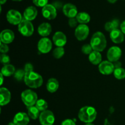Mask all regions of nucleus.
I'll return each instance as SVG.
<instances>
[{
	"mask_svg": "<svg viewBox=\"0 0 125 125\" xmlns=\"http://www.w3.org/2000/svg\"><path fill=\"white\" fill-rule=\"evenodd\" d=\"M91 45L94 51L101 52L106 48L107 40L106 37L101 32L98 31L94 33L90 40Z\"/></svg>",
	"mask_w": 125,
	"mask_h": 125,
	"instance_id": "1",
	"label": "nucleus"
},
{
	"mask_svg": "<svg viewBox=\"0 0 125 125\" xmlns=\"http://www.w3.org/2000/svg\"><path fill=\"white\" fill-rule=\"evenodd\" d=\"M24 81L26 85L31 89H37L41 87L43 83L42 76L35 72L26 73Z\"/></svg>",
	"mask_w": 125,
	"mask_h": 125,
	"instance_id": "2",
	"label": "nucleus"
},
{
	"mask_svg": "<svg viewBox=\"0 0 125 125\" xmlns=\"http://www.w3.org/2000/svg\"><path fill=\"white\" fill-rule=\"evenodd\" d=\"M97 112L94 107L84 106L78 112V118L85 123H92L96 118Z\"/></svg>",
	"mask_w": 125,
	"mask_h": 125,
	"instance_id": "3",
	"label": "nucleus"
},
{
	"mask_svg": "<svg viewBox=\"0 0 125 125\" xmlns=\"http://www.w3.org/2000/svg\"><path fill=\"white\" fill-rule=\"evenodd\" d=\"M21 98L23 103L27 107L35 106L38 100L37 94L30 89L24 90L21 93Z\"/></svg>",
	"mask_w": 125,
	"mask_h": 125,
	"instance_id": "4",
	"label": "nucleus"
},
{
	"mask_svg": "<svg viewBox=\"0 0 125 125\" xmlns=\"http://www.w3.org/2000/svg\"><path fill=\"white\" fill-rule=\"evenodd\" d=\"M18 30L23 36L30 37L34 33V28L31 21L23 18L18 25Z\"/></svg>",
	"mask_w": 125,
	"mask_h": 125,
	"instance_id": "5",
	"label": "nucleus"
},
{
	"mask_svg": "<svg viewBox=\"0 0 125 125\" xmlns=\"http://www.w3.org/2000/svg\"><path fill=\"white\" fill-rule=\"evenodd\" d=\"M6 18L7 21L13 25H18L23 19L20 12L14 9L9 10L7 12Z\"/></svg>",
	"mask_w": 125,
	"mask_h": 125,
	"instance_id": "6",
	"label": "nucleus"
},
{
	"mask_svg": "<svg viewBox=\"0 0 125 125\" xmlns=\"http://www.w3.org/2000/svg\"><path fill=\"white\" fill-rule=\"evenodd\" d=\"M39 121L42 125H53L55 122L54 115L51 111L46 110L40 113Z\"/></svg>",
	"mask_w": 125,
	"mask_h": 125,
	"instance_id": "7",
	"label": "nucleus"
},
{
	"mask_svg": "<svg viewBox=\"0 0 125 125\" xmlns=\"http://www.w3.org/2000/svg\"><path fill=\"white\" fill-rule=\"evenodd\" d=\"M89 28L87 24H80L76 27L74 31V35L77 40L83 41L89 36Z\"/></svg>",
	"mask_w": 125,
	"mask_h": 125,
	"instance_id": "8",
	"label": "nucleus"
},
{
	"mask_svg": "<svg viewBox=\"0 0 125 125\" xmlns=\"http://www.w3.org/2000/svg\"><path fill=\"white\" fill-rule=\"evenodd\" d=\"M42 14L46 19L54 20L57 17V9L52 4H48L42 9Z\"/></svg>",
	"mask_w": 125,
	"mask_h": 125,
	"instance_id": "9",
	"label": "nucleus"
},
{
	"mask_svg": "<svg viewBox=\"0 0 125 125\" xmlns=\"http://www.w3.org/2000/svg\"><path fill=\"white\" fill-rule=\"evenodd\" d=\"M122 55V51L118 46H114L110 48L107 52V58L109 61L115 62L119 61Z\"/></svg>",
	"mask_w": 125,
	"mask_h": 125,
	"instance_id": "10",
	"label": "nucleus"
},
{
	"mask_svg": "<svg viewBox=\"0 0 125 125\" xmlns=\"http://www.w3.org/2000/svg\"><path fill=\"white\" fill-rule=\"evenodd\" d=\"M52 42L47 37L42 38L37 44L38 50L42 54H46L50 52L52 49Z\"/></svg>",
	"mask_w": 125,
	"mask_h": 125,
	"instance_id": "11",
	"label": "nucleus"
},
{
	"mask_svg": "<svg viewBox=\"0 0 125 125\" xmlns=\"http://www.w3.org/2000/svg\"><path fill=\"white\" fill-rule=\"evenodd\" d=\"M98 70L100 73L104 75H109L114 73L115 67L113 63L109 61H104L99 65Z\"/></svg>",
	"mask_w": 125,
	"mask_h": 125,
	"instance_id": "12",
	"label": "nucleus"
},
{
	"mask_svg": "<svg viewBox=\"0 0 125 125\" xmlns=\"http://www.w3.org/2000/svg\"><path fill=\"white\" fill-rule=\"evenodd\" d=\"M63 13L68 18H75L78 15V9L75 5L71 3H67L63 5L62 8Z\"/></svg>",
	"mask_w": 125,
	"mask_h": 125,
	"instance_id": "13",
	"label": "nucleus"
},
{
	"mask_svg": "<svg viewBox=\"0 0 125 125\" xmlns=\"http://www.w3.org/2000/svg\"><path fill=\"white\" fill-rule=\"evenodd\" d=\"M29 118L28 114L20 112L16 114L13 117V122L16 125H28L30 121Z\"/></svg>",
	"mask_w": 125,
	"mask_h": 125,
	"instance_id": "14",
	"label": "nucleus"
},
{
	"mask_svg": "<svg viewBox=\"0 0 125 125\" xmlns=\"http://www.w3.org/2000/svg\"><path fill=\"white\" fill-rule=\"evenodd\" d=\"M52 41L57 47H63L67 43V37L62 32L57 31L54 34Z\"/></svg>",
	"mask_w": 125,
	"mask_h": 125,
	"instance_id": "15",
	"label": "nucleus"
},
{
	"mask_svg": "<svg viewBox=\"0 0 125 125\" xmlns=\"http://www.w3.org/2000/svg\"><path fill=\"white\" fill-rule=\"evenodd\" d=\"M15 39V34L12 30L4 29L0 34L1 42L5 44H9L13 41Z\"/></svg>",
	"mask_w": 125,
	"mask_h": 125,
	"instance_id": "16",
	"label": "nucleus"
},
{
	"mask_svg": "<svg viewBox=\"0 0 125 125\" xmlns=\"http://www.w3.org/2000/svg\"><path fill=\"white\" fill-rule=\"evenodd\" d=\"M11 100L10 92L6 87L0 88V105L5 106L9 104Z\"/></svg>",
	"mask_w": 125,
	"mask_h": 125,
	"instance_id": "17",
	"label": "nucleus"
},
{
	"mask_svg": "<svg viewBox=\"0 0 125 125\" xmlns=\"http://www.w3.org/2000/svg\"><path fill=\"white\" fill-rule=\"evenodd\" d=\"M110 38L114 43L120 44L125 40V35L119 29H115L110 32Z\"/></svg>",
	"mask_w": 125,
	"mask_h": 125,
	"instance_id": "18",
	"label": "nucleus"
},
{
	"mask_svg": "<svg viewBox=\"0 0 125 125\" xmlns=\"http://www.w3.org/2000/svg\"><path fill=\"white\" fill-rule=\"evenodd\" d=\"M37 14V9L34 6H29L24 10V13H23V17L24 19L31 21L35 19Z\"/></svg>",
	"mask_w": 125,
	"mask_h": 125,
	"instance_id": "19",
	"label": "nucleus"
},
{
	"mask_svg": "<svg viewBox=\"0 0 125 125\" xmlns=\"http://www.w3.org/2000/svg\"><path fill=\"white\" fill-rule=\"evenodd\" d=\"M39 34L43 37L48 36L52 32V27L48 23H42L39 26L37 29Z\"/></svg>",
	"mask_w": 125,
	"mask_h": 125,
	"instance_id": "20",
	"label": "nucleus"
},
{
	"mask_svg": "<svg viewBox=\"0 0 125 125\" xmlns=\"http://www.w3.org/2000/svg\"><path fill=\"white\" fill-rule=\"evenodd\" d=\"M59 83L56 78H51L48 80L46 83V89L50 93H54L58 90Z\"/></svg>",
	"mask_w": 125,
	"mask_h": 125,
	"instance_id": "21",
	"label": "nucleus"
},
{
	"mask_svg": "<svg viewBox=\"0 0 125 125\" xmlns=\"http://www.w3.org/2000/svg\"><path fill=\"white\" fill-rule=\"evenodd\" d=\"M89 60L90 63L93 65H100L102 62V56L100 52L96 51H93L89 55Z\"/></svg>",
	"mask_w": 125,
	"mask_h": 125,
	"instance_id": "22",
	"label": "nucleus"
},
{
	"mask_svg": "<svg viewBox=\"0 0 125 125\" xmlns=\"http://www.w3.org/2000/svg\"><path fill=\"white\" fill-rule=\"evenodd\" d=\"M15 73V68L14 66L11 64L4 65L1 71V73L4 77L10 76L13 75Z\"/></svg>",
	"mask_w": 125,
	"mask_h": 125,
	"instance_id": "23",
	"label": "nucleus"
},
{
	"mask_svg": "<svg viewBox=\"0 0 125 125\" xmlns=\"http://www.w3.org/2000/svg\"><path fill=\"white\" fill-rule=\"evenodd\" d=\"M77 21L80 24H85L90 21V16L88 13L85 12H79L76 17Z\"/></svg>",
	"mask_w": 125,
	"mask_h": 125,
	"instance_id": "24",
	"label": "nucleus"
},
{
	"mask_svg": "<svg viewBox=\"0 0 125 125\" xmlns=\"http://www.w3.org/2000/svg\"><path fill=\"white\" fill-rule=\"evenodd\" d=\"M119 26H120L119 20L117 19H114L113 20L111 21L107 22L105 24L104 28L106 31L111 32L112 31L118 29Z\"/></svg>",
	"mask_w": 125,
	"mask_h": 125,
	"instance_id": "25",
	"label": "nucleus"
},
{
	"mask_svg": "<svg viewBox=\"0 0 125 125\" xmlns=\"http://www.w3.org/2000/svg\"><path fill=\"white\" fill-rule=\"evenodd\" d=\"M27 109H28V115L31 119L36 120L39 118V116L40 115V111L38 109L36 106H29V107H27Z\"/></svg>",
	"mask_w": 125,
	"mask_h": 125,
	"instance_id": "26",
	"label": "nucleus"
},
{
	"mask_svg": "<svg viewBox=\"0 0 125 125\" xmlns=\"http://www.w3.org/2000/svg\"><path fill=\"white\" fill-rule=\"evenodd\" d=\"M35 106L37 107V109L40 112H43V111L47 110L48 104V103L45 100L39 99L36 102Z\"/></svg>",
	"mask_w": 125,
	"mask_h": 125,
	"instance_id": "27",
	"label": "nucleus"
},
{
	"mask_svg": "<svg viewBox=\"0 0 125 125\" xmlns=\"http://www.w3.org/2000/svg\"><path fill=\"white\" fill-rule=\"evenodd\" d=\"M114 76L115 78L119 80H122L125 78V70L123 68H118L114 70Z\"/></svg>",
	"mask_w": 125,
	"mask_h": 125,
	"instance_id": "28",
	"label": "nucleus"
},
{
	"mask_svg": "<svg viewBox=\"0 0 125 125\" xmlns=\"http://www.w3.org/2000/svg\"><path fill=\"white\" fill-rule=\"evenodd\" d=\"M65 54V50L63 47H56L52 51V56L57 59L62 58Z\"/></svg>",
	"mask_w": 125,
	"mask_h": 125,
	"instance_id": "29",
	"label": "nucleus"
},
{
	"mask_svg": "<svg viewBox=\"0 0 125 125\" xmlns=\"http://www.w3.org/2000/svg\"><path fill=\"white\" fill-rule=\"evenodd\" d=\"M26 72L24 70L19 69L18 70L15 71V73H14L13 76H14V78L17 79V81H20L23 79H24V76H25Z\"/></svg>",
	"mask_w": 125,
	"mask_h": 125,
	"instance_id": "30",
	"label": "nucleus"
},
{
	"mask_svg": "<svg viewBox=\"0 0 125 125\" xmlns=\"http://www.w3.org/2000/svg\"><path fill=\"white\" fill-rule=\"evenodd\" d=\"M81 51L84 54L89 55L94 51V50H93L90 44H85V45H84L82 46Z\"/></svg>",
	"mask_w": 125,
	"mask_h": 125,
	"instance_id": "31",
	"label": "nucleus"
},
{
	"mask_svg": "<svg viewBox=\"0 0 125 125\" xmlns=\"http://www.w3.org/2000/svg\"><path fill=\"white\" fill-rule=\"evenodd\" d=\"M0 60H1V62L2 63V64H3L4 65L10 64V59L9 56L6 54H1V56H0Z\"/></svg>",
	"mask_w": 125,
	"mask_h": 125,
	"instance_id": "32",
	"label": "nucleus"
},
{
	"mask_svg": "<svg viewBox=\"0 0 125 125\" xmlns=\"http://www.w3.org/2000/svg\"><path fill=\"white\" fill-rule=\"evenodd\" d=\"M32 2L35 6H37V7H41L43 8L48 4V0H32Z\"/></svg>",
	"mask_w": 125,
	"mask_h": 125,
	"instance_id": "33",
	"label": "nucleus"
},
{
	"mask_svg": "<svg viewBox=\"0 0 125 125\" xmlns=\"http://www.w3.org/2000/svg\"><path fill=\"white\" fill-rule=\"evenodd\" d=\"M9 51V46L7 45V44L1 43V45H0V51H1V53L6 54Z\"/></svg>",
	"mask_w": 125,
	"mask_h": 125,
	"instance_id": "34",
	"label": "nucleus"
},
{
	"mask_svg": "<svg viewBox=\"0 0 125 125\" xmlns=\"http://www.w3.org/2000/svg\"><path fill=\"white\" fill-rule=\"evenodd\" d=\"M78 21H77L76 18H69L68 20V25L71 27V28H75L78 24Z\"/></svg>",
	"mask_w": 125,
	"mask_h": 125,
	"instance_id": "35",
	"label": "nucleus"
},
{
	"mask_svg": "<svg viewBox=\"0 0 125 125\" xmlns=\"http://www.w3.org/2000/svg\"><path fill=\"white\" fill-rule=\"evenodd\" d=\"M24 70L25 71L26 73H27V72H34V67H33V65L31 63H27L24 65Z\"/></svg>",
	"mask_w": 125,
	"mask_h": 125,
	"instance_id": "36",
	"label": "nucleus"
},
{
	"mask_svg": "<svg viewBox=\"0 0 125 125\" xmlns=\"http://www.w3.org/2000/svg\"><path fill=\"white\" fill-rule=\"evenodd\" d=\"M61 125H76V123L73 120L66 119L61 123Z\"/></svg>",
	"mask_w": 125,
	"mask_h": 125,
	"instance_id": "37",
	"label": "nucleus"
},
{
	"mask_svg": "<svg viewBox=\"0 0 125 125\" xmlns=\"http://www.w3.org/2000/svg\"><path fill=\"white\" fill-rule=\"evenodd\" d=\"M52 4L55 7H56V9H61V7H62V8H63V4H62V3L61 2V1H54V2Z\"/></svg>",
	"mask_w": 125,
	"mask_h": 125,
	"instance_id": "38",
	"label": "nucleus"
},
{
	"mask_svg": "<svg viewBox=\"0 0 125 125\" xmlns=\"http://www.w3.org/2000/svg\"><path fill=\"white\" fill-rule=\"evenodd\" d=\"M113 64L114 65L115 69H116V68H122V63H121V62H120L119 61H117V62H113Z\"/></svg>",
	"mask_w": 125,
	"mask_h": 125,
	"instance_id": "39",
	"label": "nucleus"
},
{
	"mask_svg": "<svg viewBox=\"0 0 125 125\" xmlns=\"http://www.w3.org/2000/svg\"><path fill=\"white\" fill-rule=\"evenodd\" d=\"M120 30L122 31V32L125 35V20L123 21L122 23H120Z\"/></svg>",
	"mask_w": 125,
	"mask_h": 125,
	"instance_id": "40",
	"label": "nucleus"
},
{
	"mask_svg": "<svg viewBox=\"0 0 125 125\" xmlns=\"http://www.w3.org/2000/svg\"><path fill=\"white\" fill-rule=\"evenodd\" d=\"M0 77H1V83H0V85H2V84H3V81H4V76L2 75V74L1 73V75H0Z\"/></svg>",
	"mask_w": 125,
	"mask_h": 125,
	"instance_id": "41",
	"label": "nucleus"
},
{
	"mask_svg": "<svg viewBox=\"0 0 125 125\" xmlns=\"http://www.w3.org/2000/svg\"><path fill=\"white\" fill-rule=\"evenodd\" d=\"M117 0H107V1H108L109 3H111V4H114L116 2H117Z\"/></svg>",
	"mask_w": 125,
	"mask_h": 125,
	"instance_id": "42",
	"label": "nucleus"
},
{
	"mask_svg": "<svg viewBox=\"0 0 125 125\" xmlns=\"http://www.w3.org/2000/svg\"><path fill=\"white\" fill-rule=\"evenodd\" d=\"M6 1H7V0H0V4H1V6L6 3Z\"/></svg>",
	"mask_w": 125,
	"mask_h": 125,
	"instance_id": "43",
	"label": "nucleus"
},
{
	"mask_svg": "<svg viewBox=\"0 0 125 125\" xmlns=\"http://www.w3.org/2000/svg\"><path fill=\"white\" fill-rule=\"evenodd\" d=\"M16 125L15 124V123H13V122H10V123H8V125Z\"/></svg>",
	"mask_w": 125,
	"mask_h": 125,
	"instance_id": "44",
	"label": "nucleus"
},
{
	"mask_svg": "<svg viewBox=\"0 0 125 125\" xmlns=\"http://www.w3.org/2000/svg\"><path fill=\"white\" fill-rule=\"evenodd\" d=\"M84 125H94V124H93L92 123H85Z\"/></svg>",
	"mask_w": 125,
	"mask_h": 125,
	"instance_id": "45",
	"label": "nucleus"
},
{
	"mask_svg": "<svg viewBox=\"0 0 125 125\" xmlns=\"http://www.w3.org/2000/svg\"><path fill=\"white\" fill-rule=\"evenodd\" d=\"M12 1H21L22 0H12Z\"/></svg>",
	"mask_w": 125,
	"mask_h": 125,
	"instance_id": "46",
	"label": "nucleus"
}]
</instances>
